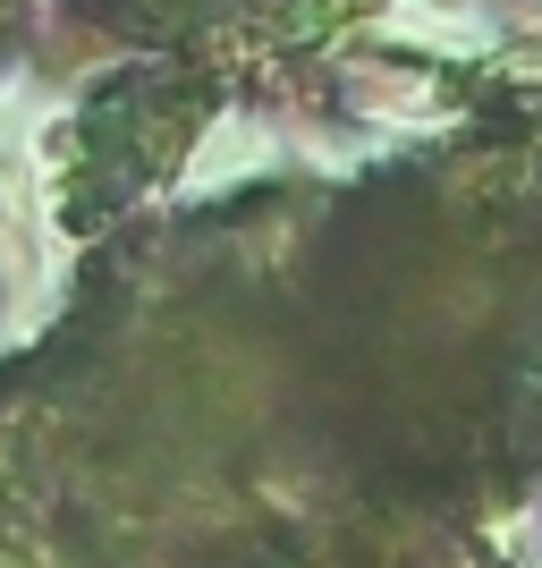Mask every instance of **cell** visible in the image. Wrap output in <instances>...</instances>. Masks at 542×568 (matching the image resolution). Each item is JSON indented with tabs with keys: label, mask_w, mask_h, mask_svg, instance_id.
Wrapping results in <instances>:
<instances>
[{
	"label": "cell",
	"mask_w": 542,
	"mask_h": 568,
	"mask_svg": "<svg viewBox=\"0 0 542 568\" xmlns=\"http://www.w3.org/2000/svg\"><path fill=\"white\" fill-rule=\"evenodd\" d=\"M0 568H542V111L102 230L0 356Z\"/></svg>",
	"instance_id": "cell-1"
},
{
	"label": "cell",
	"mask_w": 542,
	"mask_h": 568,
	"mask_svg": "<svg viewBox=\"0 0 542 568\" xmlns=\"http://www.w3.org/2000/svg\"><path fill=\"white\" fill-rule=\"evenodd\" d=\"M9 26H18V0H0V51H9Z\"/></svg>",
	"instance_id": "cell-2"
}]
</instances>
